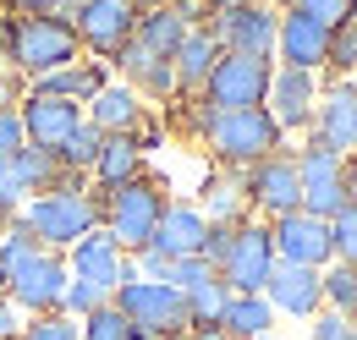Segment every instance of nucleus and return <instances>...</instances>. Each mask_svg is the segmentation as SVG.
<instances>
[{
	"instance_id": "nucleus-28",
	"label": "nucleus",
	"mask_w": 357,
	"mask_h": 340,
	"mask_svg": "<svg viewBox=\"0 0 357 340\" xmlns=\"http://www.w3.org/2000/svg\"><path fill=\"white\" fill-rule=\"evenodd\" d=\"M77 340H154V335H143L116 302H105V307H93L89 318H77Z\"/></svg>"
},
{
	"instance_id": "nucleus-37",
	"label": "nucleus",
	"mask_w": 357,
	"mask_h": 340,
	"mask_svg": "<svg viewBox=\"0 0 357 340\" xmlns=\"http://www.w3.org/2000/svg\"><path fill=\"white\" fill-rule=\"evenodd\" d=\"M330 66L347 77V72H357V17L352 22H341L335 33H330Z\"/></svg>"
},
{
	"instance_id": "nucleus-16",
	"label": "nucleus",
	"mask_w": 357,
	"mask_h": 340,
	"mask_svg": "<svg viewBox=\"0 0 357 340\" xmlns=\"http://www.w3.org/2000/svg\"><path fill=\"white\" fill-rule=\"evenodd\" d=\"M308 127H313L308 137H319L324 148H335V154H347V160H352V148H357V83L335 77V83L319 93Z\"/></svg>"
},
{
	"instance_id": "nucleus-49",
	"label": "nucleus",
	"mask_w": 357,
	"mask_h": 340,
	"mask_svg": "<svg viewBox=\"0 0 357 340\" xmlns=\"http://www.w3.org/2000/svg\"><path fill=\"white\" fill-rule=\"evenodd\" d=\"M259 340H275V335H259Z\"/></svg>"
},
{
	"instance_id": "nucleus-27",
	"label": "nucleus",
	"mask_w": 357,
	"mask_h": 340,
	"mask_svg": "<svg viewBox=\"0 0 357 340\" xmlns=\"http://www.w3.org/2000/svg\"><path fill=\"white\" fill-rule=\"evenodd\" d=\"M220 330L225 340H259V335H275V307L264 297H231L220 313Z\"/></svg>"
},
{
	"instance_id": "nucleus-41",
	"label": "nucleus",
	"mask_w": 357,
	"mask_h": 340,
	"mask_svg": "<svg viewBox=\"0 0 357 340\" xmlns=\"http://www.w3.org/2000/svg\"><path fill=\"white\" fill-rule=\"evenodd\" d=\"M22 324H28V318L11 307V297H0V340H17V335H22Z\"/></svg>"
},
{
	"instance_id": "nucleus-20",
	"label": "nucleus",
	"mask_w": 357,
	"mask_h": 340,
	"mask_svg": "<svg viewBox=\"0 0 357 340\" xmlns=\"http://www.w3.org/2000/svg\"><path fill=\"white\" fill-rule=\"evenodd\" d=\"M264 302L275 307V318H319L324 313V286H319V269H291V263H275V275L264 280Z\"/></svg>"
},
{
	"instance_id": "nucleus-14",
	"label": "nucleus",
	"mask_w": 357,
	"mask_h": 340,
	"mask_svg": "<svg viewBox=\"0 0 357 340\" xmlns=\"http://www.w3.org/2000/svg\"><path fill=\"white\" fill-rule=\"evenodd\" d=\"M66 269H72V280H89V286H99L105 297H116L127 280H137V269H132V258L116 247V236L99 225V231H89L72 253H66Z\"/></svg>"
},
{
	"instance_id": "nucleus-35",
	"label": "nucleus",
	"mask_w": 357,
	"mask_h": 340,
	"mask_svg": "<svg viewBox=\"0 0 357 340\" xmlns=\"http://www.w3.org/2000/svg\"><path fill=\"white\" fill-rule=\"evenodd\" d=\"M17 340H77V318H66V313H39V318L22 324Z\"/></svg>"
},
{
	"instance_id": "nucleus-25",
	"label": "nucleus",
	"mask_w": 357,
	"mask_h": 340,
	"mask_svg": "<svg viewBox=\"0 0 357 340\" xmlns=\"http://www.w3.org/2000/svg\"><path fill=\"white\" fill-rule=\"evenodd\" d=\"M110 83V66L105 61H72V66H61V72H50V77H39V83H28L33 93H55V99H72V105H89L99 88Z\"/></svg>"
},
{
	"instance_id": "nucleus-2",
	"label": "nucleus",
	"mask_w": 357,
	"mask_h": 340,
	"mask_svg": "<svg viewBox=\"0 0 357 340\" xmlns=\"http://www.w3.org/2000/svg\"><path fill=\"white\" fill-rule=\"evenodd\" d=\"M72 61H83V44L66 17H0V66L22 83H39Z\"/></svg>"
},
{
	"instance_id": "nucleus-13",
	"label": "nucleus",
	"mask_w": 357,
	"mask_h": 340,
	"mask_svg": "<svg viewBox=\"0 0 357 340\" xmlns=\"http://www.w3.org/2000/svg\"><path fill=\"white\" fill-rule=\"evenodd\" d=\"M269 242H275V263H291V269H330L335 263L330 219H313L303 209L269 219Z\"/></svg>"
},
{
	"instance_id": "nucleus-15",
	"label": "nucleus",
	"mask_w": 357,
	"mask_h": 340,
	"mask_svg": "<svg viewBox=\"0 0 357 340\" xmlns=\"http://www.w3.org/2000/svg\"><path fill=\"white\" fill-rule=\"evenodd\" d=\"M17 121H22V137H28V148H45L55 154L72 132L83 127V105H72V99H55V93H22L17 99Z\"/></svg>"
},
{
	"instance_id": "nucleus-24",
	"label": "nucleus",
	"mask_w": 357,
	"mask_h": 340,
	"mask_svg": "<svg viewBox=\"0 0 357 340\" xmlns=\"http://www.w3.org/2000/svg\"><path fill=\"white\" fill-rule=\"evenodd\" d=\"M215 61H220V44L209 39V28H204V22H192V33H187V39H181V49L171 55L176 93H204L209 72H215Z\"/></svg>"
},
{
	"instance_id": "nucleus-3",
	"label": "nucleus",
	"mask_w": 357,
	"mask_h": 340,
	"mask_svg": "<svg viewBox=\"0 0 357 340\" xmlns=\"http://www.w3.org/2000/svg\"><path fill=\"white\" fill-rule=\"evenodd\" d=\"M280 137L286 132L275 127V116L264 105L259 110H215L209 127H204V143L225 170H248L259 160H269V154H280Z\"/></svg>"
},
{
	"instance_id": "nucleus-31",
	"label": "nucleus",
	"mask_w": 357,
	"mask_h": 340,
	"mask_svg": "<svg viewBox=\"0 0 357 340\" xmlns=\"http://www.w3.org/2000/svg\"><path fill=\"white\" fill-rule=\"evenodd\" d=\"M225 302H231V291H225L220 280H209V286L187 291V318H192V330H209V324H220Z\"/></svg>"
},
{
	"instance_id": "nucleus-22",
	"label": "nucleus",
	"mask_w": 357,
	"mask_h": 340,
	"mask_svg": "<svg viewBox=\"0 0 357 340\" xmlns=\"http://www.w3.org/2000/svg\"><path fill=\"white\" fill-rule=\"evenodd\" d=\"M192 11H176V6H154V11H137V33L132 44H143L149 55H160V61H171L181 49V39L192 33Z\"/></svg>"
},
{
	"instance_id": "nucleus-30",
	"label": "nucleus",
	"mask_w": 357,
	"mask_h": 340,
	"mask_svg": "<svg viewBox=\"0 0 357 340\" xmlns=\"http://www.w3.org/2000/svg\"><path fill=\"white\" fill-rule=\"evenodd\" d=\"M319 286H324V307H330V313L357 318V269H352V263H330V269H319Z\"/></svg>"
},
{
	"instance_id": "nucleus-38",
	"label": "nucleus",
	"mask_w": 357,
	"mask_h": 340,
	"mask_svg": "<svg viewBox=\"0 0 357 340\" xmlns=\"http://www.w3.org/2000/svg\"><path fill=\"white\" fill-rule=\"evenodd\" d=\"M22 148H28V137H22L17 110H0V165H6V160H17Z\"/></svg>"
},
{
	"instance_id": "nucleus-17",
	"label": "nucleus",
	"mask_w": 357,
	"mask_h": 340,
	"mask_svg": "<svg viewBox=\"0 0 357 340\" xmlns=\"http://www.w3.org/2000/svg\"><path fill=\"white\" fill-rule=\"evenodd\" d=\"M275 55L280 66L291 72H324L330 66V28L313 22V17H297V11H280V28H275Z\"/></svg>"
},
{
	"instance_id": "nucleus-12",
	"label": "nucleus",
	"mask_w": 357,
	"mask_h": 340,
	"mask_svg": "<svg viewBox=\"0 0 357 340\" xmlns=\"http://www.w3.org/2000/svg\"><path fill=\"white\" fill-rule=\"evenodd\" d=\"M209 28V39L220 44V55H253L269 61L275 55V28H280V11L269 6H242V11H215V17H198Z\"/></svg>"
},
{
	"instance_id": "nucleus-32",
	"label": "nucleus",
	"mask_w": 357,
	"mask_h": 340,
	"mask_svg": "<svg viewBox=\"0 0 357 340\" xmlns=\"http://www.w3.org/2000/svg\"><path fill=\"white\" fill-rule=\"evenodd\" d=\"M286 11L313 17V22H324V28L335 33L341 22H352V17H357V0H286Z\"/></svg>"
},
{
	"instance_id": "nucleus-47",
	"label": "nucleus",
	"mask_w": 357,
	"mask_h": 340,
	"mask_svg": "<svg viewBox=\"0 0 357 340\" xmlns=\"http://www.w3.org/2000/svg\"><path fill=\"white\" fill-rule=\"evenodd\" d=\"M0 297H6V269H0Z\"/></svg>"
},
{
	"instance_id": "nucleus-34",
	"label": "nucleus",
	"mask_w": 357,
	"mask_h": 340,
	"mask_svg": "<svg viewBox=\"0 0 357 340\" xmlns=\"http://www.w3.org/2000/svg\"><path fill=\"white\" fill-rule=\"evenodd\" d=\"M209 280H220V275H215L204 258H176V263L165 269V286H176L181 297H187V291H198V286H209Z\"/></svg>"
},
{
	"instance_id": "nucleus-45",
	"label": "nucleus",
	"mask_w": 357,
	"mask_h": 340,
	"mask_svg": "<svg viewBox=\"0 0 357 340\" xmlns=\"http://www.w3.org/2000/svg\"><path fill=\"white\" fill-rule=\"evenodd\" d=\"M165 6H176V11H192V17H198V0H165Z\"/></svg>"
},
{
	"instance_id": "nucleus-36",
	"label": "nucleus",
	"mask_w": 357,
	"mask_h": 340,
	"mask_svg": "<svg viewBox=\"0 0 357 340\" xmlns=\"http://www.w3.org/2000/svg\"><path fill=\"white\" fill-rule=\"evenodd\" d=\"M105 291H99V286H89V280H66V297H61V313H66V318H89L93 307H105Z\"/></svg>"
},
{
	"instance_id": "nucleus-40",
	"label": "nucleus",
	"mask_w": 357,
	"mask_h": 340,
	"mask_svg": "<svg viewBox=\"0 0 357 340\" xmlns=\"http://www.w3.org/2000/svg\"><path fill=\"white\" fill-rule=\"evenodd\" d=\"M22 93H28V83H22L17 72H6V66H0V110H17V99H22Z\"/></svg>"
},
{
	"instance_id": "nucleus-50",
	"label": "nucleus",
	"mask_w": 357,
	"mask_h": 340,
	"mask_svg": "<svg viewBox=\"0 0 357 340\" xmlns=\"http://www.w3.org/2000/svg\"><path fill=\"white\" fill-rule=\"evenodd\" d=\"M176 340H187V335H176Z\"/></svg>"
},
{
	"instance_id": "nucleus-44",
	"label": "nucleus",
	"mask_w": 357,
	"mask_h": 340,
	"mask_svg": "<svg viewBox=\"0 0 357 340\" xmlns=\"http://www.w3.org/2000/svg\"><path fill=\"white\" fill-rule=\"evenodd\" d=\"M347 203H357V160H347Z\"/></svg>"
},
{
	"instance_id": "nucleus-51",
	"label": "nucleus",
	"mask_w": 357,
	"mask_h": 340,
	"mask_svg": "<svg viewBox=\"0 0 357 340\" xmlns=\"http://www.w3.org/2000/svg\"><path fill=\"white\" fill-rule=\"evenodd\" d=\"M0 17H6V11H0Z\"/></svg>"
},
{
	"instance_id": "nucleus-23",
	"label": "nucleus",
	"mask_w": 357,
	"mask_h": 340,
	"mask_svg": "<svg viewBox=\"0 0 357 340\" xmlns=\"http://www.w3.org/2000/svg\"><path fill=\"white\" fill-rule=\"evenodd\" d=\"M143 176V143H137L132 132H121V137H105V148H99V160L89 170V187L99 192H116V187H127Z\"/></svg>"
},
{
	"instance_id": "nucleus-33",
	"label": "nucleus",
	"mask_w": 357,
	"mask_h": 340,
	"mask_svg": "<svg viewBox=\"0 0 357 340\" xmlns=\"http://www.w3.org/2000/svg\"><path fill=\"white\" fill-rule=\"evenodd\" d=\"M330 247H335V263H352L357 269V203H347L330 219Z\"/></svg>"
},
{
	"instance_id": "nucleus-21",
	"label": "nucleus",
	"mask_w": 357,
	"mask_h": 340,
	"mask_svg": "<svg viewBox=\"0 0 357 340\" xmlns=\"http://www.w3.org/2000/svg\"><path fill=\"white\" fill-rule=\"evenodd\" d=\"M83 121L99 127L105 137H121V132H137L143 121H149V105H143L127 83H105L89 105H83Z\"/></svg>"
},
{
	"instance_id": "nucleus-9",
	"label": "nucleus",
	"mask_w": 357,
	"mask_h": 340,
	"mask_svg": "<svg viewBox=\"0 0 357 340\" xmlns=\"http://www.w3.org/2000/svg\"><path fill=\"white\" fill-rule=\"evenodd\" d=\"M275 77V61H253V55H220L209 83H204V105L209 110H259Z\"/></svg>"
},
{
	"instance_id": "nucleus-18",
	"label": "nucleus",
	"mask_w": 357,
	"mask_h": 340,
	"mask_svg": "<svg viewBox=\"0 0 357 340\" xmlns=\"http://www.w3.org/2000/svg\"><path fill=\"white\" fill-rule=\"evenodd\" d=\"M204 236H209V219H204V209H198V203H181V198H171L143 253H160L165 263H176V258H198V253H204Z\"/></svg>"
},
{
	"instance_id": "nucleus-5",
	"label": "nucleus",
	"mask_w": 357,
	"mask_h": 340,
	"mask_svg": "<svg viewBox=\"0 0 357 340\" xmlns=\"http://www.w3.org/2000/svg\"><path fill=\"white\" fill-rule=\"evenodd\" d=\"M215 275H220V286L231 297H264V280L275 275V242H269L264 219L231 225V247H225Z\"/></svg>"
},
{
	"instance_id": "nucleus-48",
	"label": "nucleus",
	"mask_w": 357,
	"mask_h": 340,
	"mask_svg": "<svg viewBox=\"0 0 357 340\" xmlns=\"http://www.w3.org/2000/svg\"><path fill=\"white\" fill-rule=\"evenodd\" d=\"M347 340H357V324H352V335H347Z\"/></svg>"
},
{
	"instance_id": "nucleus-43",
	"label": "nucleus",
	"mask_w": 357,
	"mask_h": 340,
	"mask_svg": "<svg viewBox=\"0 0 357 340\" xmlns=\"http://www.w3.org/2000/svg\"><path fill=\"white\" fill-rule=\"evenodd\" d=\"M187 340H225L220 324H209V330H187Z\"/></svg>"
},
{
	"instance_id": "nucleus-11",
	"label": "nucleus",
	"mask_w": 357,
	"mask_h": 340,
	"mask_svg": "<svg viewBox=\"0 0 357 340\" xmlns=\"http://www.w3.org/2000/svg\"><path fill=\"white\" fill-rule=\"evenodd\" d=\"M66 280H72V269H66V258H61V253H33L22 269H11V275H6V297H11V307H17L22 318L61 313Z\"/></svg>"
},
{
	"instance_id": "nucleus-10",
	"label": "nucleus",
	"mask_w": 357,
	"mask_h": 340,
	"mask_svg": "<svg viewBox=\"0 0 357 340\" xmlns=\"http://www.w3.org/2000/svg\"><path fill=\"white\" fill-rule=\"evenodd\" d=\"M242 198H248V209L264 214L269 219H280V214H297L303 209V176H297V160L280 148V154H269L259 165L242 170Z\"/></svg>"
},
{
	"instance_id": "nucleus-39",
	"label": "nucleus",
	"mask_w": 357,
	"mask_h": 340,
	"mask_svg": "<svg viewBox=\"0 0 357 340\" xmlns=\"http://www.w3.org/2000/svg\"><path fill=\"white\" fill-rule=\"evenodd\" d=\"M352 324H357V318H341V313H330V307H324V313L313 318L308 335L313 340H347V335H352Z\"/></svg>"
},
{
	"instance_id": "nucleus-26",
	"label": "nucleus",
	"mask_w": 357,
	"mask_h": 340,
	"mask_svg": "<svg viewBox=\"0 0 357 340\" xmlns=\"http://www.w3.org/2000/svg\"><path fill=\"white\" fill-rule=\"evenodd\" d=\"M204 219L209 225H242L248 219V198H242V170H225V176H209L204 181Z\"/></svg>"
},
{
	"instance_id": "nucleus-7",
	"label": "nucleus",
	"mask_w": 357,
	"mask_h": 340,
	"mask_svg": "<svg viewBox=\"0 0 357 340\" xmlns=\"http://www.w3.org/2000/svg\"><path fill=\"white\" fill-rule=\"evenodd\" d=\"M291 160H297V176H303V214L335 219L347 209V154H335L319 137H308Z\"/></svg>"
},
{
	"instance_id": "nucleus-29",
	"label": "nucleus",
	"mask_w": 357,
	"mask_h": 340,
	"mask_svg": "<svg viewBox=\"0 0 357 340\" xmlns=\"http://www.w3.org/2000/svg\"><path fill=\"white\" fill-rule=\"evenodd\" d=\"M99 148H105V132L83 121V127H77L66 143H61V148H55V160H61V170H66V176H89L93 160H99Z\"/></svg>"
},
{
	"instance_id": "nucleus-8",
	"label": "nucleus",
	"mask_w": 357,
	"mask_h": 340,
	"mask_svg": "<svg viewBox=\"0 0 357 340\" xmlns=\"http://www.w3.org/2000/svg\"><path fill=\"white\" fill-rule=\"evenodd\" d=\"M72 28H77V44L89 61H116L137 33V6L132 0H83L72 11Z\"/></svg>"
},
{
	"instance_id": "nucleus-4",
	"label": "nucleus",
	"mask_w": 357,
	"mask_h": 340,
	"mask_svg": "<svg viewBox=\"0 0 357 340\" xmlns=\"http://www.w3.org/2000/svg\"><path fill=\"white\" fill-rule=\"evenodd\" d=\"M165 181L160 176H137V181H127V187H116L110 192V203H105V231L116 236V247L127 258H137L143 247H149V236H154V225H160V214H165Z\"/></svg>"
},
{
	"instance_id": "nucleus-6",
	"label": "nucleus",
	"mask_w": 357,
	"mask_h": 340,
	"mask_svg": "<svg viewBox=\"0 0 357 340\" xmlns=\"http://www.w3.org/2000/svg\"><path fill=\"white\" fill-rule=\"evenodd\" d=\"M110 302L132 318L143 335H154V340H176V335L192 330V318H187V297H181L176 286H165V280H127Z\"/></svg>"
},
{
	"instance_id": "nucleus-46",
	"label": "nucleus",
	"mask_w": 357,
	"mask_h": 340,
	"mask_svg": "<svg viewBox=\"0 0 357 340\" xmlns=\"http://www.w3.org/2000/svg\"><path fill=\"white\" fill-rule=\"evenodd\" d=\"M137 11H154V6H165V0H132Z\"/></svg>"
},
{
	"instance_id": "nucleus-1",
	"label": "nucleus",
	"mask_w": 357,
	"mask_h": 340,
	"mask_svg": "<svg viewBox=\"0 0 357 340\" xmlns=\"http://www.w3.org/2000/svg\"><path fill=\"white\" fill-rule=\"evenodd\" d=\"M105 203H110V192H99L89 187V176H66L55 192H39V198H28L17 219H22V231L45 247V253H72L89 231L105 225Z\"/></svg>"
},
{
	"instance_id": "nucleus-42",
	"label": "nucleus",
	"mask_w": 357,
	"mask_h": 340,
	"mask_svg": "<svg viewBox=\"0 0 357 340\" xmlns=\"http://www.w3.org/2000/svg\"><path fill=\"white\" fill-rule=\"evenodd\" d=\"M242 6H264V0H198V17H215V11H242Z\"/></svg>"
},
{
	"instance_id": "nucleus-19",
	"label": "nucleus",
	"mask_w": 357,
	"mask_h": 340,
	"mask_svg": "<svg viewBox=\"0 0 357 340\" xmlns=\"http://www.w3.org/2000/svg\"><path fill=\"white\" fill-rule=\"evenodd\" d=\"M313 105H319V77H313V72H291V66H275L269 93H264V110L275 116V127L280 132L308 127Z\"/></svg>"
}]
</instances>
